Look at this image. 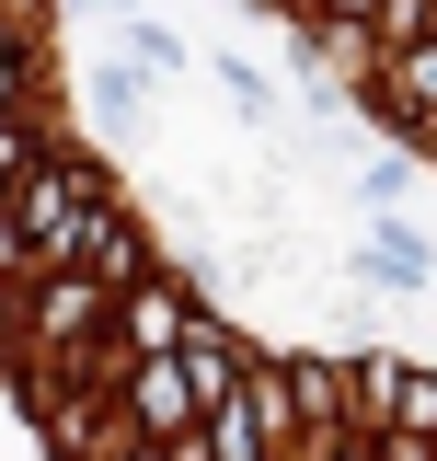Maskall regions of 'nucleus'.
I'll return each instance as SVG.
<instances>
[{
  "mask_svg": "<svg viewBox=\"0 0 437 461\" xmlns=\"http://www.w3.org/2000/svg\"><path fill=\"white\" fill-rule=\"evenodd\" d=\"M345 277H357V288H391V300H426V288H437V254H426V230L403 220V208H369L357 242H345Z\"/></svg>",
  "mask_w": 437,
  "mask_h": 461,
  "instance_id": "nucleus-1",
  "label": "nucleus"
},
{
  "mask_svg": "<svg viewBox=\"0 0 437 461\" xmlns=\"http://www.w3.org/2000/svg\"><path fill=\"white\" fill-rule=\"evenodd\" d=\"M127 415H138L150 438H196V427H208V393H196L184 346H162V357H127Z\"/></svg>",
  "mask_w": 437,
  "mask_h": 461,
  "instance_id": "nucleus-2",
  "label": "nucleus"
},
{
  "mask_svg": "<svg viewBox=\"0 0 437 461\" xmlns=\"http://www.w3.org/2000/svg\"><path fill=\"white\" fill-rule=\"evenodd\" d=\"M208 81L230 93V104L254 115V127H276V69L265 58H242V47H208Z\"/></svg>",
  "mask_w": 437,
  "mask_h": 461,
  "instance_id": "nucleus-3",
  "label": "nucleus"
},
{
  "mask_svg": "<svg viewBox=\"0 0 437 461\" xmlns=\"http://www.w3.org/2000/svg\"><path fill=\"white\" fill-rule=\"evenodd\" d=\"M184 335H196V323H184L173 288H138V300H127V357H162V346H184Z\"/></svg>",
  "mask_w": 437,
  "mask_h": 461,
  "instance_id": "nucleus-4",
  "label": "nucleus"
},
{
  "mask_svg": "<svg viewBox=\"0 0 437 461\" xmlns=\"http://www.w3.org/2000/svg\"><path fill=\"white\" fill-rule=\"evenodd\" d=\"M265 438H276V427H265V415H254L242 393H230V403L208 415V461H265Z\"/></svg>",
  "mask_w": 437,
  "mask_h": 461,
  "instance_id": "nucleus-5",
  "label": "nucleus"
},
{
  "mask_svg": "<svg viewBox=\"0 0 437 461\" xmlns=\"http://www.w3.org/2000/svg\"><path fill=\"white\" fill-rule=\"evenodd\" d=\"M104 312V277H47V335H81Z\"/></svg>",
  "mask_w": 437,
  "mask_h": 461,
  "instance_id": "nucleus-6",
  "label": "nucleus"
},
{
  "mask_svg": "<svg viewBox=\"0 0 437 461\" xmlns=\"http://www.w3.org/2000/svg\"><path fill=\"white\" fill-rule=\"evenodd\" d=\"M323 12H334V23H369V35H380V12H391V0H323Z\"/></svg>",
  "mask_w": 437,
  "mask_h": 461,
  "instance_id": "nucleus-7",
  "label": "nucleus"
},
{
  "mask_svg": "<svg viewBox=\"0 0 437 461\" xmlns=\"http://www.w3.org/2000/svg\"><path fill=\"white\" fill-rule=\"evenodd\" d=\"M265 12H276V23H299V12H311V0H265Z\"/></svg>",
  "mask_w": 437,
  "mask_h": 461,
  "instance_id": "nucleus-8",
  "label": "nucleus"
},
{
  "mask_svg": "<svg viewBox=\"0 0 437 461\" xmlns=\"http://www.w3.org/2000/svg\"><path fill=\"white\" fill-rule=\"evenodd\" d=\"M345 461H369V450H345Z\"/></svg>",
  "mask_w": 437,
  "mask_h": 461,
  "instance_id": "nucleus-9",
  "label": "nucleus"
}]
</instances>
